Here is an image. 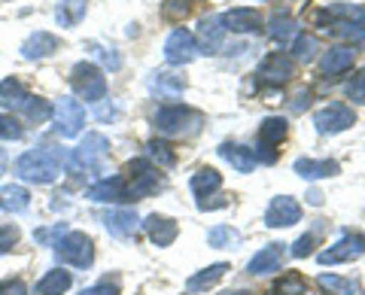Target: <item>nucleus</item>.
I'll use <instances>...</instances> for the list:
<instances>
[{"instance_id":"obj_1","label":"nucleus","mask_w":365,"mask_h":295,"mask_svg":"<svg viewBox=\"0 0 365 295\" xmlns=\"http://www.w3.org/2000/svg\"><path fill=\"white\" fill-rule=\"evenodd\" d=\"M16 174L28 183H55L61 174V155L52 146H37L28 150L25 155H19L16 162Z\"/></svg>"},{"instance_id":"obj_2","label":"nucleus","mask_w":365,"mask_h":295,"mask_svg":"<svg viewBox=\"0 0 365 295\" xmlns=\"http://www.w3.org/2000/svg\"><path fill=\"white\" fill-rule=\"evenodd\" d=\"M153 125H155V131L168 134V138H174V134H195L201 128V113L182 107V104H165L155 110Z\"/></svg>"},{"instance_id":"obj_3","label":"nucleus","mask_w":365,"mask_h":295,"mask_svg":"<svg viewBox=\"0 0 365 295\" xmlns=\"http://www.w3.org/2000/svg\"><path fill=\"white\" fill-rule=\"evenodd\" d=\"M110 155V140L104 138V134L91 131L86 134V140L76 146V150H71V155H67V165L73 167V171H101Z\"/></svg>"},{"instance_id":"obj_4","label":"nucleus","mask_w":365,"mask_h":295,"mask_svg":"<svg viewBox=\"0 0 365 295\" xmlns=\"http://www.w3.org/2000/svg\"><path fill=\"white\" fill-rule=\"evenodd\" d=\"M71 86H73V92L79 98L88 100V104H98V100L107 98V76H104V71H101L98 64H91V61L73 64Z\"/></svg>"},{"instance_id":"obj_5","label":"nucleus","mask_w":365,"mask_h":295,"mask_svg":"<svg viewBox=\"0 0 365 295\" xmlns=\"http://www.w3.org/2000/svg\"><path fill=\"white\" fill-rule=\"evenodd\" d=\"M55 256L58 262L64 265H73V268H88L95 262V247H91V237L83 232H67L58 237L55 244Z\"/></svg>"},{"instance_id":"obj_6","label":"nucleus","mask_w":365,"mask_h":295,"mask_svg":"<svg viewBox=\"0 0 365 295\" xmlns=\"http://www.w3.org/2000/svg\"><path fill=\"white\" fill-rule=\"evenodd\" d=\"M287 131H289V125L283 116H265L259 125V140H256V162H265L271 165L274 158H277V146L283 143V138H287Z\"/></svg>"},{"instance_id":"obj_7","label":"nucleus","mask_w":365,"mask_h":295,"mask_svg":"<svg viewBox=\"0 0 365 295\" xmlns=\"http://www.w3.org/2000/svg\"><path fill=\"white\" fill-rule=\"evenodd\" d=\"M52 119H55V131H58L61 138H76L86 125V107L79 104L76 98L64 95L52 104Z\"/></svg>"},{"instance_id":"obj_8","label":"nucleus","mask_w":365,"mask_h":295,"mask_svg":"<svg viewBox=\"0 0 365 295\" xmlns=\"http://www.w3.org/2000/svg\"><path fill=\"white\" fill-rule=\"evenodd\" d=\"M128 174H131V186H128V201H140L146 195H155L158 189H165V180L155 167L146 162V158H134L128 165Z\"/></svg>"},{"instance_id":"obj_9","label":"nucleus","mask_w":365,"mask_h":295,"mask_svg":"<svg viewBox=\"0 0 365 295\" xmlns=\"http://www.w3.org/2000/svg\"><path fill=\"white\" fill-rule=\"evenodd\" d=\"M365 256V234H356V232H344L338 241L323 249L317 259L319 265H341V262H353V259Z\"/></svg>"},{"instance_id":"obj_10","label":"nucleus","mask_w":365,"mask_h":295,"mask_svg":"<svg viewBox=\"0 0 365 295\" xmlns=\"http://www.w3.org/2000/svg\"><path fill=\"white\" fill-rule=\"evenodd\" d=\"M314 125L319 134H341L356 125V113L350 104H329L314 113Z\"/></svg>"},{"instance_id":"obj_11","label":"nucleus","mask_w":365,"mask_h":295,"mask_svg":"<svg viewBox=\"0 0 365 295\" xmlns=\"http://www.w3.org/2000/svg\"><path fill=\"white\" fill-rule=\"evenodd\" d=\"M195 55H198V40H195V33L186 31V28L170 31V37L165 40V61H168V64L182 67V64L195 61Z\"/></svg>"},{"instance_id":"obj_12","label":"nucleus","mask_w":365,"mask_h":295,"mask_svg":"<svg viewBox=\"0 0 365 295\" xmlns=\"http://www.w3.org/2000/svg\"><path fill=\"white\" fill-rule=\"evenodd\" d=\"M299 219H302V204L289 195H277L265 210L268 229H289V225H295Z\"/></svg>"},{"instance_id":"obj_13","label":"nucleus","mask_w":365,"mask_h":295,"mask_svg":"<svg viewBox=\"0 0 365 295\" xmlns=\"http://www.w3.org/2000/svg\"><path fill=\"white\" fill-rule=\"evenodd\" d=\"M256 76L262 79V83L283 86V83H289V79L295 76V61L289 58V55H283V52H271L268 58L259 64Z\"/></svg>"},{"instance_id":"obj_14","label":"nucleus","mask_w":365,"mask_h":295,"mask_svg":"<svg viewBox=\"0 0 365 295\" xmlns=\"http://www.w3.org/2000/svg\"><path fill=\"white\" fill-rule=\"evenodd\" d=\"M225 21H222V16H204L201 21H198V52H204V55H216L222 49V40H225Z\"/></svg>"},{"instance_id":"obj_15","label":"nucleus","mask_w":365,"mask_h":295,"mask_svg":"<svg viewBox=\"0 0 365 295\" xmlns=\"http://www.w3.org/2000/svg\"><path fill=\"white\" fill-rule=\"evenodd\" d=\"M86 198H88V201H98V204H119V201H128V183H125V177L98 180L95 186L86 189Z\"/></svg>"},{"instance_id":"obj_16","label":"nucleus","mask_w":365,"mask_h":295,"mask_svg":"<svg viewBox=\"0 0 365 295\" xmlns=\"http://www.w3.org/2000/svg\"><path fill=\"white\" fill-rule=\"evenodd\" d=\"M101 222H104V229L113 237H122V241L134 237L137 229H140V217L134 210H104L101 213Z\"/></svg>"},{"instance_id":"obj_17","label":"nucleus","mask_w":365,"mask_h":295,"mask_svg":"<svg viewBox=\"0 0 365 295\" xmlns=\"http://www.w3.org/2000/svg\"><path fill=\"white\" fill-rule=\"evenodd\" d=\"M332 31L338 37H350L353 43L365 46V6H344V16H341Z\"/></svg>"},{"instance_id":"obj_18","label":"nucleus","mask_w":365,"mask_h":295,"mask_svg":"<svg viewBox=\"0 0 365 295\" xmlns=\"http://www.w3.org/2000/svg\"><path fill=\"white\" fill-rule=\"evenodd\" d=\"M143 229L146 234H150V241L155 247H170L177 241V234H180V225L170 219V217H162V213H153V217H146L143 219Z\"/></svg>"},{"instance_id":"obj_19","label":"nucleus","mask_w":365,"mask_h":295,"mask_svg":"<svg viewBox=\"0 0 365 295\" xmlns=\"http://www.w3.org/2000/svg\"><path fill=\"white\" fill-rule=\"evenodd\" d=\"M222 21H225V31H235V33H259L262 31V16L250 6L228 9L222 16Z\"/></svg>"},{"instance_id":"obj_20","label":"nucleus","mask_w":365,"mask_h":295,"mask_svg":"<svg viewBox=\"0 0 365 295\" xmlns=\"http://www.w3.org/2000/svg\"><path fill=\"white\" fill-rule=\"evenodd\" d=\"M189 186H192V192H195V198H198V207L204 210L207 198L213 195V192H220V189H222V174H220V171H213V167H198V171L192 174Z\"/></svg>"},{"instance_id":"obj_21","label":"nucleus","mask_w":365,"mask_h":295,"mask_svg":"<svg viewBox=\"0 0 365 295\" xmlns=\"http://www.w3.org/2000/svg\"><path fill=\"white\" fill-rule=\"evenodd\" d=\"M6 107H9V110L25 113L31 122H46V119H52V104H49V100L34 98V95H28V92L16 95L13 100H6Z\"/></svg>"},{"instance_id":"obj_22","label":"nucleus","mask_w":365,"mask_h":295,"mask_svg":"<svg viewBox=\"0 0 365 295\" xmlns=\"http://www.w3.org/2000/svg\"><path fill=\"white\" fill-rule=\"evenodd\" d=\"M52 52H58V37L49 31H37L21 43V58L28 61H37V58H49Z\"/></svg>"},{"instance_id":"obj_23","label":"nucleus","mask_w":365,"mask_h":295,"mask_svg":"<svg viewBox=\"0 0 365 295\" xmlns=\"http://www.w3.org/2000/svg\"><path fill=\"white\" fill-rule=\"evenodd\" d=\"M280 265H283V244H268V247H262L259 253L250 259V274H274V271H280Z\"/></svg>"},{"instance_id":"obj_24","label":"nucleus","mask_w":365,"mask_h":295,"mask_svg":"<svg viewBox=\"0 0 365 295\" xmlns=\"http://www.w3.org/2000/svg\"><path fill=\"white\" fill-rule=\"evenodd\" d=\"M146 86H150V92L162 100H177V98H182V92H186V79L177 76V73H153Z\"/></svg>"},{"instance_id":"obj_25","label":"nucleus","mask_w":365,"mask_h":295,"mask_svg":"<svg viewBox=\"0 0 365 295\" xmlns=\"http://www.w3.org/2000/svg\"><path fill=\"white\" fill-rule=\"evenodd\" d=\"M292 171L299 174L302 180H326V177H335L341 171V165L332 162V158H299V162L292 165Z\"/></svg>"},{"instance_id":"obj_26","label":"nucleus","mask_w":365,"mask_h":295,"mask_svg":"<svg viewBox=\"0 0 365 295\" xmlns=\"http://www.w3.org/2000/svg\"><path fill=\"white\" fill-rule=\"evenodd\" d=\"M220 155L235 167L237 174H250V171H256V165H259L256 162V152L250 150V146H241V143H222L220 146Z\"/></svg>"},{"instance_id":"obj_27","label":"nucleus","mask_w":365,"mask_h":295,"mask_svg":"<svg viewBox=\"0 0 365 295\" xmlns=\"http://www.w3.org/2000/svg\"><path fill=\"white\" fill-rule=\"evenodd\" d=\"M353 58H356V52L353 46H332L329 52H323V58H319V67H323L326 76H338L353 67Z\"/></svg>"},{"instance_id":"obj_28","label":"nucleus","mask_w":365,"mask_h":295,"mask_svg":"<svg viewBox=\"0 0 365 295\" xmlns=\"http://www.w3.org/2000/svg\"><path fill=\"white\" fill-rule=\"evenodd\" d=\"M268 33H271V40L277 43L280 49H287L302 31H299V21H295V19H289V16H274L268 21Z\"/></svg>"},{"instance_id":"obj_29","label":"nucleus","mask_w":365,"mask_h":295,"mask_svg":"<svg viewBox=\"0 0 365 295\" xmlns=\"http://www.w3.org/2000/svg\"><path fill=\"white\" fill-rule=\"evenodd\" d=\"M225 271H228V262H216V265H210V268H204V271H198V274H192V277L186 280V289H189V292L210 289V286H216V283L225 277Z\"/></svg>"},{"instance_id":"obj_30","label":"nucleus","mask_w":365,"mask_h":295,"mask_svg":"<svg viewBox=\"0 0 365 295\" xmlns=\"http://www.w3.org/2000/svg\"><path fill=\"white\" fill-rule=\"evenodd\" d=\"M0 207L9 213H25L31 207V192L25 186H4L0 189Z\"/></svg>"},{"instance_id":"obj_31","label":"nucleus","mask_w":365,"mask_h":295,"mask_svg":"<svg viewBox=\"0 0 365 295\" xmlns=\"http://www.w3.org/2000/svg\"><path fill=\"white\" fill-rule=\"evenodd\" d=\"M86 9H88L86 0H64V4H58V9H55V21H58L61 28H76L79 21L86 19Z\"/></svg>"},{"instance_id":"obj_32","label":"nucleus","mask_w":365,"mask_h":295,"mask_svg":"<svg viewBox=\"0 0 365 295\" xmlns=\"http://www.w3.org/2000/svg\"><path fill=\"white\" fill-rule=\"evenodd\" d=\"M71 283H73V277H71V271H49L40 283H37V295H64L67 289H71Z\"/></svg>"},{"instance_id":"obj_33","label":"nucleus","mask_w":365,"mask_h":295,"mask_svg":"<svg viewBox=\"0 0 365 295\" xmlns=\"http://www.w3.org/2000/svg\"><path fill=\"white\" fill-rule=\"evenodd\" d=\"M289 46H292V61H311L319 52V40L314 37V33H299Z\"/></svg>"},{"instance_id":"obj_34","label":"nucleus","mask_w":365,"mask_h":295,"mask_svg":"<svg viewBox=\"0 0 365 295\" xmlns=\"http://www.w3.org/2000/svg\"><path fill=\"white\" fill-rule=\"evenodd\" d=\"M319 286L332 289L335 295H362L356 280H347V277H338V274H319Z\"/></svg>"},{"instance_id":"obj_35","label":"nucleus","mask_w":365,"mask_h":295,"mask_svg":"<svg viewBox=\"0 0 365 295\" xmlns=\"http://www.w3.org/2000/svg\"><path fill=\"white\" fill-rule=\"evenodd\" d=\"M146 155H150L153 162H158L162 167H174V165H177L174 146L165 143V140H150V143H146Z\"/></svg>"},{"instance_id":"obj_36","label":"nucleus","mask_w":365,"mask_h":295,"mask_svg":"<svg viewBox=\"0 0 365 295\" xmlns=\"http://www.w3.org/2000/svg\"><path fill=\"white\" fill-rule=\"evenodd\" d=\"M237 241H241V234H237L235 229H228V225H213V229L207 232V244L222 249V247H235Z\"/></svg>"},{"instance_id":"obj_37","label":"nucleus","mask_w":365,"mask_h":295,"mask_svg":"<svg viewBox=\"0 0 365 295\" xmlns=\"http://www.w3.org/2000/svg\"><path fill=\"white\" fill-rule=\"evenodd\" d=\"M304 292H307L304 280H302V277H295V274L280 277V280L271 286V295H304Z\"/></svg>"},{"instance_id":"obj_38","label":"nucleus","mask_w":365,"mask_h":295,"mask_svg":"<svg viewBox=\"0 0 365 295\" xmlns=\"http://www.w3.org/2000/svg\"><path fill=\"white\" fill-rule=\"evenodd\" d=\"M25 138V128L19 125L16 116L9 113H0V140H21Z\"/></svg>"},{"instance_id":"obj_39","label":"nucleus","mask_w":365,"mask_h":295,"mask_svg":"<svg viewBox=\"0 0 365 295\" xmlns=\"http://www.w3.org/2000/svg\"><path fill=\"white\" fill-rule=\"evenodd\" d=\"M88 49H95V55L110 67V71H119V67H122V55L113 49V46H101V43H91Z\"/></svg>"},{"instance_id":"obj_40","label":"nucleus","mask_w":365,"mask_h":295,"mask_svg":"<svg viewBox=\"0 0 365 295\" xmlns=\"http://www.w3.org/2000/svg\"><path fill=\"white\" fill-rule=\"evenodd\" d=\"M347 98L353 104H365V71L353 73V79L347 83Z\"/></svg>"},{"instance_id":"obj_41","label":"nucleus","mask_w":365,"mask_h":295,"mask_svg":"<svg viewBox=\"0 0 365 295\" xmlns=\"http://www.w3.org/2000/svg\"><path fill=\"white\" fill-rule=\"evenodd\" d=\"M314 244H317V232H307V234H302L299 241L292 244L289 253H292L295 259H304V256H311V253H314Z\"/></svg>"},{"instance_id":"obj_42","label":"nucleus","mask_w":365,"mask_h":295,"mask_svg":"<svg viewBox=\"0 0 365 295\" xmlns=\"http://www.w3.org/2000/svg\"><path fill=\"white\" fill-rule=\"evenodd\" d=\"M19 244V229L16 225H0V256L9 253Z\"/></svg>"},{"instance_id":"obj_43","label":"nucleus","mask_w":365,"mask_h":295,"mask_svg":"<svg viewBox=\"0 0 365 295\" xmlns=\"http://www.w3.org/2000/svg\"><path fill=\"white\" fill-rule=\"evenodd\" d=\"M21 92H25V88H21V83L16 76H6L4 83H0V100H4V104L6 100H13L16 95H21Z\"/></svg>"},{"instance_id":"obj_44","label":"nucleus","mask_w":365,"mask_h":295,"mask_svg":"<svg viewBox=\"0 0 365 295\" xmlns=\"http://www.w3.org/2000/svg\"><path fill=\"white\" fill-rule=\"evenodd\" d=\"M189 0H168L165 4V16L168 19H186L189 16Z\"/></svg>"},{"instance_id":"obj_45","label":"nucleus","mask_w":365,"mask_h":295,"mask_svg":"<svg viewBox=\"0 0 365 295\" xmlns=\"http://www.w3.org/2000/svg\"><path fill=\"white\" fill-rule=\"evenodd\" d=\"M83 295H119V283L116 280H101L95 286L83 289Z\"/></svg>"},{"instance_id":"obj_46","label":"nucleus","mask_w":365,"mask_h":295,"mask_svg":"<svg viewBox=\"0 0 365 295\" xmlns=\"http://www.w3.org/2000/svg\"><path fill=\"white\" fill-rule=\"evenodd\" d=\"M304 107H311V88H299V92H295V98L289 100V110H292V113H302Z\"/></svg>"},{"instance_id":"obj_47","label":"nucleus","mask_w":365,"mask_h":295,"mask_svg":"<svg viewBox=\"0 0 365 295\" xmlns=\"http://www.w3.org/2000/svg\"><path fill=\"white\" fill-rule=\"evenodd\" d=\"M0 295H28V286H25L21 280H13V277H9V280L0 283Z\"/></svg>"},{"instance_id":"obj_48","label":"nucleus","mask_w":365,"mask_h":295,"mask_svg":"<svg viewBox=\"0 0 365 295\" xmlns=\"http://www.w3.org/2000/svg\"><path fill=\"white\" fill-rule=\"evenodd\" d=\"M116 116H119V110H116V107H101V110H98V119H101V122L116 119Z\"/></svg>"},{"instance_id":"obj_49","label":"nucleus","mask_w":365,"mask_h":295,"mask_svg":"<svg viewBox=\"0 0 365 295\" xmlns=\"http://www.w3.org/2000/svg\"><path fill=\"white\" fill-rule=\"evenodd\" d=\"M6 167H9V158H6V152H4V150H0V177L6 174Z\"/></svg>"},{"instance_id":"obj_50","label":"nucleus","mask_w":365,"mask_h":295,"mask_svg":"<svg viewBox=\"0 0 365 295\" xmlns=\"http://www.w3.org/2000/svg\"><path fill=\"white\" fill-rule=\"evenodd\" d=\"M307 201H311L314 207H319V204H323V195H319V192H311V195H307Z\"/></svg>"},{"instance_id":"obj_51","label":"nucleus","mask_w":365,"mask_h":295,"mask_svg":"<svg viewBox=\"0 0 365 295\" xmlns=\"http://www.w3.org/2000/svg\"><path fill=\"white\" fill-rule=\"evenodd\" d=\"M222 295H247L244 289H235V292H222Z\"/></svg>"}]
</instances>
